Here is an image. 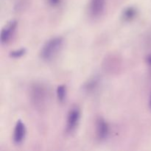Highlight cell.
Here are the masks:
<instances>
[{"label":"cell","mask_w":151,"mask_h":151,"mask_svg":"<svg viewBox=\"0 0 151 151\" xmlns=\"http://www.w3.org/2000/svg\"><path fill=\"white\" fill-rule=\"evenodd\" d=\"M27 52V49L26 48H20L18 49V50H13L10 52L9 54V56L12 58H20L23 57Z\"/></svg>","instance_id":"obj_11"},{"label":"cell","mask_w":151,"mask_h":151,"mask_svg":"<svg viewBox=\"0 0 151 151\" xmlns=\"http://www.w3.org/2000/svg\"><path fill=\"white\" fill-rule=\"evenodd\" d=\"M81 116V111L78 106H73L69 110L66 121V133L72 134L79 125Z\"/></svg>","instance_id":"obj_3"},{"label":"cell","mask_w":151,"mask_h":151,"mask_svg":"<svg viewBox=\"0 0 151 151\" xmlns=\"http://www.w3.org/2000/svg\"><path fill=\"white\" fill-rule=\"evenodd\" d=\"M18 22L16 19H12L7 22L1 30L0 41L1 44H7L13 38V35L17 27Z\"/></svg>","instance_id":"obj_5"},{"label":"cell","mask_w":151,"mask_h":151,"mask_svg":"<svg viewBox=\"0 0 151 151\" xmlns=\"http://www.w3.org/2000/svg\"><path fill=\"white\" fill-rule=\"evenodd\" d=\"M146 63L148 65L149 68L151 69V54L147 55V57H146Z\"/></svg>","instance_id":"obj_13"},{"label":"cell","mask_w":151,"mask_h":151,"mask_svg":"<svg viewBox=\"0 0 151 151\" xmlns=\"http://www.w3.org/2000/svg\"><path fill=\"white\" fill-rule=\"evenodd\" d=\"M149 106L151 109V91H150V99H149Z\"/></svg>","instance_id":"obj_14"},{"label":"cell","mask_w":151,"mask_h":151,"mask_svg":"<svg viewBox=\"0 0 151 151\" xmlns=\"http://www.w3.org/2000/svg\"><path fill=\"white\" fill-rule=\"evenodd\" d=\"M47 3L49 6L52 7H57L60 5L62 0H47Z\"/></svg>","instance_id":"obj_12"},{"label":"cell","mask_w":151,"mask_h":151,"mask_svg":"<svg viewBox=\"0 0 151 151\" xmlns=\"http://www.w3.org/2000/svg\"><path fill=\"white\" fill-rule=\"evenodd\" d=\"M29 97L31 105L34 109L43 111L50 103V91L47 85L43 83H33L29 87Z\"/></svg>","instance_id":"obj_1"},{"label":"cell","mask_w":151,"mask_h":151,"mask_svg":"<svg viewBox=\"0 0 151 151\" xmlns=\"http://www.w3.org/2000/svg\"><path fill=\"white\" fill-rule=\"evenodd\" d=\"M106 0H90L88 4V13L94 19L100 18L103 14L106 8Z\"/></svg>","instance_id":"obj_6"},{"label":"cell","mask_w":151,"mask_h":151,"mask_svg":"<svg viewBox=\"0 0 151 151\" xmlns=\"http://www.w3.org/2000/svg\"><path fill=\"white\" fill-rule=\"evenodd\" d=\"M138 15V10L134 6H128L123 9L121 13V19L123 22H130L136 19Z\"/></svg>","instance_id":"obj_9"},{"label":"cell","mask_w":151,"mask_h":151,"mask_svg":"<svg viewBox=\"0 0 151 151\" xmlns=\"http://www.w3.org/2000/svg\"><path fill=\"white\" fill-rule=\"evenodd\" d=\"M101 83V78L99 75H93L88 78L82 86L83 91L87 94H91L97 91Z\"/></svg>","instance_id":"obj_8"},{"label":"cell","mask_w":151,"mask_h":151,"mask_svg":"<svg viewBox=\"0 0 151 151\" xmlns=\"http://www.w3.org/2000/svg\"><path fill=\"white\" fill-rule=\"evenodd\" d=\"M96 138L100 142H105L110 135V125L102 116L97 118L95 122Z\"/></svg>","instance_id":"obj_4"},{"label":"cell","mask_w":151,"mask_h":151,"mask_svg":"<svg viewBox=\"0 0 151 151\" xmlns=\"http://www.w3.org/2000/svg\"><path fill=\"white\" fill-rule=\"evenodd\" d=\"M63 41V38L61 36H55L47 40L40 50L39 55L41 60L45 62L54 60L61 50Z\"/></svg>","instance_id":"obj_2"},{"label":"cell","mask_w":151,"mask_h":151,"mask_svg":"<svg viewBox=\"0 0 151 151\" xmlns=\"http://www.w3.org/2000/svg\"><path fill=\"white\" fill-rule=\"evenodd\" d=\"M66 94H67V89L66 86L64 84H60L58 86L57 89H56V96L57 99L60 103H64L66 99Z\"/></svg>","instance_id":"obj_10"},{"label":"cell","mask_w":151,"mask_h":151,"mask_svg":"<svg viewBox=\"0 0 151 151\" xmlns=\"http://www.w3.org/2000/svg\"><path fill=\"white\" fill-rule=\"evenodd\" d=\"M26 126L23 121L18 119L15 125L13 134V141L16 145H21L26 137Z\"/></svg>","instance_id":"obj_7"}]
</instances>
